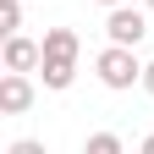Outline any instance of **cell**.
<instances>
[{"label":"cell","instance_id":"7","mask_svg":"<svg viewBox=\"0 0 154 154\" xmlns=\"http://www.w3.org/2000/svg\"><path fill=\"white\" fill-rule=\"evenodd\" d=\"M0 33H22V0H0Z\"/></svg>","mask_w":154,"mask_h":154},{"label":"cell","instance_id":"12","mask_svg":"<svg viewBox=\"0 0 154 154\" xmlns=\"http://www.w3.org/2000/svg\"><path fill=\"white\" fill-rule=\"evenodd\" d=\"M143 6H154V0H143Z\"/></svg>","mask_w":154,"mask_h":154},{"label":"cell","instance_id":"3","mask_svg":"<svg viewBox=\"0 0 154 154\" xmlns=\"http://www.w3.org/2000/svg\"><path fill=\"white\" fill-rule=\"evenodd\" d=\"M105 33H110V44L138 50L143 38H149V17H143L138 6H110V17H105Z\"/></svg>","mask_w":154,"mask_h":154},{"label":"cell","instance_id":"4","mask_svg":"<svg viewBox=\"0 0 154 154\" xmlns=\"http://www.w3.org/2000/svg\"><path fill=\"white\" fill-rule=\"evenodd\" d=\"M38 61H44V38L6 33V50H0V66L6 72H38Z\"/></svg>","mask_w":154,"mask_h":154},{"label":"cell","instance_id":"1","mask_svg":"<svg viewBox=\"0 0 154 154\" xmlns=\"http://www.w3.org/2000/svg\"><path fill=\"white\" fill-rule=\"evenodd\" d=\"M77 55H83V38L77 28H50L44 33V61H38V77H44V88H72L77 77Z\"/></svg>","mask_w":154,"mask_h":154},{"label":"cell","instance_id":"10","mask_svg":"<svg viewBox=\"0 0 154 154\" xmlns=\"http://www.w3.org/2000/svg\"><path fill=\"white\" fill-rule=\"evenodd\" d=\"M138 154H154V132H149V138H143V143H138Z\"/></svg>","mask_w":154,"mask_h":154},{"label":"cell","instance_id":"2","mask_svg":"<svg viewBox=\"0 0 154 154\" xmlns=\"http://www.w3.org/2000/svg\"><path fill=\"white\" fill-rule=\"evenodd\" d=\"M94 72H99V83L110 94H127L132 83H143V61H138V50H127V44H105L94 55Z\"/></svg>","mask_w":154,"mask_h":154},{"label":"cell","instance_id":"9","mask_svg":"<svg viewBox=\"0 0 154 154\" xmlns=\"http://www.w3.org/2000/svg\"><path fill=\"white\" fill-rule=\"evenodd\" d=\"M143 94H149V99H154V61L143 66Z\"/></svg>","mask_w":154,"mask_h":154},{"label":"cell","instance_id":"6","mask_svg":"<svg viewBox=\"0 0 154 154\" xmlns=\"http://www.w3.org/2000/svg\"><path fill=\"white\" fill-rule=\"evenodd\" d=\"M83 154H127V143H121V132H88Z\"/></svg>","mask_w":154,"mask_h":154},{"label":"cell","instance_id":"11","mask_svg":"<svg viewBox=\"0 0 154 154\" xmlns=\"http://www.w3.org/2000/svg\"><path fill=\"white\" fill-rule=\"evenodd\" d=\"M99 6H105V11H110V6H127V0H99Z\"/></svg>","mask_w":154,"mask_h":154},{"label":"cell","instance_id":"8","mask_svg":"<svg viewBox=\"0 0 154 154\" xmlns=\"http://www.w3.org/2000/svg\"><path fill=\"white\" fill-rule=\"evenodd\" d=\"M6 154H50V149H44V138H11Z\"/></svg>","mask_w":154,"mask_h":154},{"label":"cell","instance_id":"5","mask_svg":"<svg viewBox=\"0 0 154 154\" xmlns=\"http://www.w3.org/2000/svg\"><path fill=\"white\" fill-rule=\"evenodd\" d=\"M33 105V77L28 72H6V77H0V110H6V116H22Z\"/></svg>","mask_w":154,"mask_h":154}]
</instances>
